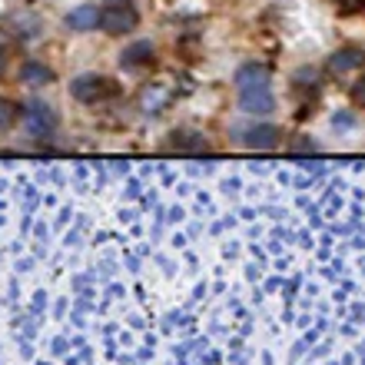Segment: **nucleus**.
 <instances>
[{
	"mask_svg": "<svg viewBox=\"0 0 365 365\" xmlns=\"http://www.w3.org/2000/svg\"><path fill=\"white\" fill-rule=\"evenodd\" d=\"M70 93L80 103H103L116 93V83L110 77H100V73H80L73 83H70Z\"/></svg>",
	"mask_w": 365,
	"mask_h": 365,
	"instance_id": "1",
	"label": "nucleus"
},
{
	"mask_svg": "<svg viewBox=\"0 0 365 365\" xmlns=\"http://www.w3.org/2000/svg\"><path fill=\"white\" fill-rule=\"evenodd\" d=\"M24 123H27L30 136L47 140V136H53V130H57V113H53L43 100H30L27 110H24Z\"/></svg>",
	"mask_w": 365,
	"mask_h": 365,
	"instance_id": "2",
	"label": "nucleus"
},
{
	"mask_svg": "<svg viewBox=\"0 0 365 365\" xmlns=\"http://www.w3.org/2000/svg\"><path fill=\"white\" fill-rule=\"evenodd\" d=\"M136 24H140V14H136L130 4L106 7L103 14H100V27H103V34H110V37H123V34L136 30Z\"/></svg>",
	"mask_w": 365,
	"mask_h": 365,
	"instance_id": "3",
	"label": "nucleus"
},
{
	"mask_svg": "<svg viewBox=\"0 0 365 365\" xmlns=\"http://www.w3.org/2000/svg\"><path fill=\"white\" fill-rule=\"evenodd\" d=\"M272 73L269 67H262V63H246V67H240V73H236V90H240V96H252V93H272Z\"/></svg>",
	"mask_w": 365,
	"mask_h": 365,
	"instance_id": "4",
	"label": "nucleus"
},
{
	"mask_svg": "<svg viewBox=\"0 0 365 365\" xmlns=\"http://www.w3.org/2000/svg\"><path fill=\"white\" fill-rule=\"evenodd\" d=\"M100 14H103V10H96L93 4H80V7L70 10L63 24H67L70 30H77V34H87V30L100 27Z\"/></svg>",
	"mask_w": 365,
	"mask_h": 365,
	"instance_id": "5",
	"label": "nucleus"
},
{
	"mask_svg": "<svg viewBox=\"0 0 365 365\" xmlns=\"http://www.w3.org/2000/svg\"><path fill=\"white\" fill-rule=\"evenodd\" d=\"M246 146L250 150H276L279 146V130L276 126H269V123H262V126H252V130H246Z\"/></svg>",
	"mask_w": 365,
	"mask_h": 365,
	"instance_id": "6",
	"label": "nucleus"
},
{
	"mask_svg": "<svg viewBox=\"0 0 365 365\" xmlns=\"http://www.w3.org/2000/svg\"><path fill=\"white\" fill-rule=\"evenodd\" d=\"M365 63V50L362 47H342L332 53L329 60V67L336 70V73H349V70H359Z\"/></svg>",
	"mask_w": 365,
	"mask_h": 365,
	"instance_id": "7",
	"label": "nucleus"
},
{
	"mask_svg": "<svg viewBox=\"0 0 365 365\" xmlns=\"http://www.w3.org/2000/svg\"><path fill=\"white\" fill-rule=\"evenodd\" d=\"M153 43L150 40H140V43H130V47L123 50V57H120V63L123 67H146V63H153Z\"/></svg>",
	"mask_w": 365,
	"mask_h": 365,
	"instance_id": "8",
	"label": "nucleus"
},
{
	"mask_svg": "<svg viewBox=\"0 0 365 365\" xmlns=\"http://www.w3.org/2000/svg\"><path fill=\"white\" fill-rule=\"evenodd\" d=\"M20 83H27V87H43V83H53V70L37 63V60H27L24 67H20Z\"/></svg>",
	"mask_w": 365,
	"mask_h": 365,
	"instance_id": "9",
	"label": "nucleus"
},
{
	"mask_svg": "<svg viewBox=\"0 0 365 365\" xmlns=\"http://www.w3.org/2000/svg\"><path fill=\"white\" fill-rule=\"evenodd\" d=\"M170 150H180V153H200V150H206V140H202L200 133H173Z\"/></svg>",
	"mask_w": 365,
	"mask_h": 365,
	"instance_id": "10",
	"label": "nucleus"
},
{
	"mask_svg": "<svg viewBox=\"0 0 365 365\" xmlns=\"http://www.w3.org/2000/svg\"><path fill=\"white\" fill-rule=\"evenodd\" d=\"M20 116V106L14 103V100H7V96H0V130H7V126L17 123Z\"/></svg>",
	"mask_w": 365,
	"mask_h": 365,
	"instance_id": "11",
	"label": "nucleus"
},
{
	"mask_svg": "<svg viewBox=\"0 0 365 365\" xmlns=\"http://www.w3.org/2000/svg\"><path fill=\"white\" fill-rule=\"evenodd\" d=\"M352 103H356V106H362V110H365V77L359 80L356 87H352Z\"/></svg>",
	"mask_w": 365,
	"mask_h": 365,
	"instance_id": "12",
	"label": "nucleus"
},
{
	"mask_svg": "<svg viewBox=\"0 0 365 365\" xmlns=\"http://www.w3.org/2000/svg\"><path fill=\"white\" fill-rule=\"evenodd\" d=\"M336 4H342V10H359V7H365V0H336Z\"/></svg>",
	"mask_w": 365,
	"mask_h": 365,
	"instance_id": "13",
	"label": "nucleus"
},
{
	"mask_svg": "<svg viewBox=\"0 0 365 365\" xmlns=\"http://www.w3.org/2000/svg\"><path fill=\"white\" fill-rule=\"evenodd\" d=\"M292 150H316V143H306V140H296V143H292Z\"/></svg>",
	"mask_w": 365,
	"mask_h": 365,
	"instance_id": "14",
	"label": "nucleus"
},
{
	"mask_svg": "<svg viewBox=\"0 0 365 365\" xmlns=\"http://www.w3.org/2000/svg\"><path fill=\"white\" fill-rule=\"evenodd\" d=\"M103 4H110V7H120V4H130V0H103Z\"/></svg>",
	"mask_w": 365,
	"mask_h": 365,
	"instance_id": "15",
	"label": "nucleus"
},
{
	"mask_svg": "<svg viewBox=\"0 0 365 365\" xmlns=\"http://www.w3.org/2000/svg\"><path fill=\"white\" fill-rule=\"evenodd\" d=\"M0 70H4V53H0Z\"/></svg>",
	"mask_w": 365,
	"mask_h": 365,
	"instance_id": "16",
	"label": "nucleus"
}]
</instances>
